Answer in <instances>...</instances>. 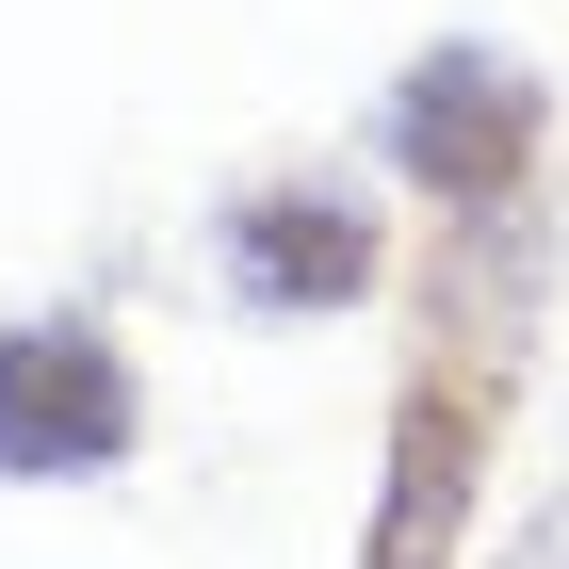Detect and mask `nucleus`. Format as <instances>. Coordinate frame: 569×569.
Returning a JSON list of instances; mask_svg holds the SVG:
<instances>
[{
	"label": "nucleus",
	"mask_w": 569,
	"mask_h": 569,
	"mask_svg": "<svg viewBox=\"0 0 569 569\" xmlns=\"http://www.w3.org/2000/svg\"><path fill=\"white\" fill-rule=\"evenodd\" d=\"M375 163H391L407 196H439V212H505L521 163H537V66H521V49L439 33L423 66L375 98Z\"/></svg>",
	"instance_id": "f257e3e1"
},
{
	"label": "nucleus",
	"mask_w": 569,
	"mask_h": 569,
	"mask_svg": "<svg viewBox=\"0 0 569 569\" xmlns=\"http://www.w3.org/2000/svg\"><path fill=\"white\" fill-rule=\"evenodd\" d=\"M131 423H147V391L114 358V326H82V309L0 326V488H98L131 456Z\"/></svg>",
	"instance_id": "f03ea898"
},
{
	"label": "nucleus",
	"mask_w": 569,
	"mask_h": 569,
	"mask_svg": "<svg viewBox=\"0 0 569 569\" xmlns=\"http://www.w3.org/2000/svg\"><path fill=\"white\" fill-rule=\"evenodd\" d=\"M472 391L456 375H423V391L391 407V488H375V553L358 569H456V537H472Z\"/></svg>",
	"instance_id": "20e7f679"
},
{
	"label": "nucleus",
	"mask_w": 569,
	"mask_h": 569,
	"mask_svg": "<svg viewBox=\"0 0 569 569\" xmlns=\"http://www.w3.org/2000/svg\"><path fill=\"white\" fill-rule=\"evenodd\" d=\"M212 261H228L244 309L309 326V309H358V293H375V212L326 196V179H261V196H228V212H212Z\"/></svg>",
	"instance_id": "7ed1b4c3"
}]
</instances>
